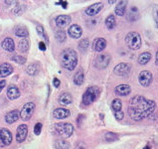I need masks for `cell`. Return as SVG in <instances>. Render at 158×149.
<instances>
[{"instance_id": "1", "label": "cell", "mask_w": 158, "mask_h": 149, "mask_svg": "<svg viewBox=\"0 0 158 149\" xmlns=\"http://www.w3.org/2000/svg\"><path fill=\"white\" fill-rule=\"evenodd\" d=\"M155 107L156 103L153 100H147L142 96H135L130 100L127 111L133 120L140 121L153 113Z\"/></svg>"}, {"instance_id": "2", "label": "cell", "mask_w": 158, "mask_h": 149, "mask_svg": "<svg viewBox=\"0 0 158 149\" xmlns=\"http://www.w3.org/2000/svg\"><path fill=\"white\" fill-rule=\"evenodd\" d=\"M61 63L66 70L73 71L78 65V54L73 49H66L62 52Z\"/></svg>"}, {"instance_id": "3", "label": "cell", "mask_w": 158, "mask_h": 149, "mask_svg": "<svg viewBox=\"0 0 158 149\" xmlns=\"http://www.w3.org/2000/svg\"><path fill=\"white\" fill-rule=\"evenodd\" d=\"M54 132L62 138H69L74 132V126L69 122L56 123L54 125Z\"/></svg>"}, {"instance_id": "4", "label": "cell", "mask_w": 158, "mask_h": 149, "mask_svg": "<svg viewBox=\"0 0 158 149\" xmlns=\"http://www.w3.org/2000/svg\"><path fill=\"white\" fill-rule=\"evenodd\" d=\"M99 96V89L98 87H88L85 93L83 96V103L85 106H90L95 103Z\"/></svg>"}, {"instance_id": "5", "label": "cell", "mask_w": 158, "mask_h": 149, "mask_svg": "<svg viewBox=\"0 0 158 149\" xmlns=\"http://www.w3.org/2000/svg\"><path fill=\"white\" fill-rule=\"evenodd\" d=\"M125 42L131 50H138L141 47V37L137 32H130L125 37Z\"/></svg>"}, {"instance_id": "6", "label": "cell", "mask_w": 158, "mask_h": 149, "mask_svg": "<svg viewBox=\"0 0 158 149\" xmlns=\"http://www.w3.org/2000/svg\"><path fill=\"white\" fill-rule=\"evenodd\" d=\"M35 104L33 103H27L23 106L21 111H20V118L24 121L29 120L32 117L34 111H35Z\"/></svg>"}, {"instance_id": "7", "label": "cell", "mask_w": 158, "mask_h": 149, "mask_svg": "<svg viewBox=\"0 0 158 149\" xmlns=\"http://www.w3.org/2000/svg\"><path fill=\"white\" fill-rule=\"evenodd\" d=\"M12 139V134L8 129H6V128L0 129V147L8 146V145L11 144Z\"/></svg>"}, {"instance_id": "8", "label": "cell", "mask_w": 158, "mask_h": 149, "mask_svg": "<svg viewBox=\"0 0 158 149\" xmlns=\"http://www.w3.org/2000/svg\"><path fill=\"white\" fill-rule=\"evenodd\" d=\"M130 71H131V66H130L129 64L121 63L115 66L114 70H113V73L118 77H125L130 73Z\"/></svg>"}, {"instance_id": "9", "label": "cell", "mask_w": 158, "mask_h": 149, "mask_svg": "<svg viewBox=\"0 0 158 149\" xmlns=\"http://www.w3.org/2000/svg\"><path fill=\"white\" fill-rule=\"evenodd\" d=\"M138 81H139V84H141L142 87H149L150 84H152V81H153L152 74H151L149 71H142V72H140L138 76Z\"/></svg>"}, {"instance_id": "10", "label": "cell", "mask_w": 158, "mask_h": 149, "mask_svg": "<svg viewBox=\"0 0 158 149\" xmlns=\"http://www.w3.org/2000/svg\"><path fill=\"white\" fill-rule=\"evenodd\" d=\"M109 62H111V56L108 54H101L95 59V66L98 69H105V68L108 66Z\"/></svg>"}, {"instance_id": "11", "label": "cell", "mask_w": 158, "mask_h": 149, "mask_svg": "<svg viewBox=\"0 0 158 149\" xmlns=\"http://www.w3.org/2000/svg\"><path fill=\"white\" fill-rule=\"evenodd\" d=\"M27 134H28V127L26 124H21L19 125L17 128V132H16V140L17 142H23L26 139Z\"/></svg>"}, {"instance_id": "12", "label": "cell", "mask_w": 158, "mask_h": 149, "mask_svg": "<svg viewBox=\"0 0 158 149\" xmlns=\"http://www.w3.org/2000/svg\"><path fill=\"white\" fill-rule=\"evenodd\" d=\"M102 8H104V4H102V2L95 3V4L89 6V7L85 9V14L89 16H95L98 14V13L102 11Z\"/></svg>"}, {"instance_id": "13", "label": "cell", "mask_w": 158, "mask_h": 149, "mask_svg": "<svg viewBox=\"0 0 158 149\" xmlns=\"http://www.w3.org/2000/svg\"><path fill=\"white\" fill-rule=\"evenodd\" d=\"M68 33L71 38L79 39L82 36V34H83V29H82V27L80 25L74 24V25L70 26V28L68 29Z\"/></svg>"}, {"instance_id": "14", "label": "cell", "mask_w": 158, "mask_h": 149, "mask_svg": "<svg viewBox=\"0 0 158 149\" xmlns=\"http://www.w3.org/2000/svg\"><path fill=\"white\" fill-rule=\"evenodd\" d=\"M72 21V18L69 15H60L56 18V25L59 28H65L70 25V23Z\"/></svg>"}, {"instance_id": "15", "label": "cell", "mask_w": 158, "mask_h": 149, "mask_svg": "<svg viewBox=\"0 0 158 149\" xmlns=\"http://www.w3.org/2000/svg\"><path fill=\"white\" fill-rule=\"evenodd\" d=\"M131 91V87L128 84H119L114 89L115 94H118V97H126L128 96Z\"/></svg>"}, {"instance_id": "16", "label": "cell", "mask_w": 158, "mask_h": 149, "mask_svg": "<svg viewBox=\"0 0 158 149\" xmlns=\"http://www.w3.org/2000/svg\"><path fill=\"white\" fill-rule=\"evenodd\" d=\"M13 73V67L8 63H3L0 65V78H6Z\"/></svg>"}, {"instance_id": "17", "label": "cell", "mask_w": 158, "mask_h": 149, "mask_svg": "<svg viewBox=\"0 0 158 149\" xmlns=\"http://www.w3.org/2000/svg\"><path fill=\"white\" fill-rule=\"evenodd\" d=\"M71 114L70 110L66 109V108H56L54 111H53V116L55 118L57 119H64V118H67Z\"/></svg>"}, {"instance_id": "18", "label": "cell", "mask_w": 158, "mask_h": 149, "mask_svg": "<svg viewBox=\"0 0 158 149\" xmlns=\"http://www.w3.org/2000/svg\"><path fill=\"white\" fill-rule=\"evenodd\" d=\"M7 97H8V99L11 100H14L16 99H18V97H20L19 89L16 86H14V84L9 86L8 89H7Z\"/></svg>"}, {"instance_id": "19", "label": "cell", "mask_w": 158, "mask_h": 149, "mask_svg": "<svg viewBox=\"0 0 158 149\" xmlns=\"http://www.w3.org/2000/svg\"><path fill=\"white\" fill-rule=\"evenodd\" d=\"M19 117H20V113L17 109H14V110H11V111H9V113H6L5 121L7 123L11 124V123L15 122V121L18 120Z\"/></svg>"}, {"instance_id": "20", "label": "cell", "mask_w": 158, "mask_h": 149, "mask_svg": "<svg viewBox=\"0 0 158 149\" xmlns=\"http://www.w3.org/2000/svg\"><path fill=\"white\" fill-rule=\"evenodd\" d=\"M106 47V41L104 38H98L94 41L92 44V49H94L95 52H102L104 51Z\"/></svg>"}, {"instance_id": "21", "label": "cell", "mask_w": 158, "mask_h": 149, "mask_svg": "<svg viewBox=\"0 0 158 149\" xmlns=\"http://www.w3.org/2000/svg\"><path fill=\"white\" fill-rule=\"evenodd\" d=\"M2 48L4 49L7 52H14L15 49V45H14V41L11 38H5L1 43Z\"/></svg>"}, {"instance_id": "22", "label": "cell", "mask_w": 158, "mask_h": 149, "mask_svg": "<svg viewBox=\"0 0 158 149\" xmlns=\"http://www.w3.org/2000/svg\"><path fill=\"white\" fill-rule=\"evenodd\" d=\"M126 6H127V1H119L115 7V15L123 16L126 12Z\"/></svg>"}, {"instance_id": "23", "label": "cell", "mask_w": 158, "mask_h": 149, "mask_svg": "<svg viewBox=\"0 0 158 149\" xmlns=\"http://www.w3.org/2000/svg\"><path fill=\"white\" fill-rule=\"evenodd\" d=\"M72 101H73V97H72V94L68 93L62 94L59 97V103L62 106H69V104L72 103Z\"/></svg>"}, {"instance_id": "24", "label": "cell", "mask_w": 158, "mask_h": 149, "mask_svg": "<svg viewBox=\"0 0 158 149\" xmlns=\"http://www.w3.org/2000/svg\"><path fill=\"white\" fill-rule=\"evenodd\" d=\"M84 81H85V74H84V71L83 69H79V71L76 73L75 77H74V83L78 86H81V84H84Z\"/></svg>"}, {"instance_id": "25", "label": "cell", "mask_w": 158, "mask_h": 149, "mask_svg": "<svg viewBox=\"0 0 158 149\" xmlns=\"http://www.w3.org/2000/svg\"><path fill=\"white\" fill-rule=\"evenodd\" d=\"M54 147L56 149H70L71 144L65 139H57L54 142Z\"/></svg>"}, {"instance_id": "26", "label": "cell", "mask_w": 158, "mask_h": 149, "mask_svg": "<svg viewBox=\"0 0 158 149\" xmlns=\"http://www.w3.org/2000/svg\"><path fill=\"white\" fill-rule=\"evenodd\" d=\"M139 18V13H138V9L136 7H131L129 10L128 14H127V20L129 21H136L137 19Z\"/></svg>"}, {"instance_id": "27", "label": "cell", "mask_w": 158, "mask_h": 149, "mask_svg": "<svg viewBox=\"0 0 158 149\" xmlns=\"http://www.w3.org/2000/svg\"><path fill=\"white\" fill-rule=\"evenodd\" d=\"M39 71H40L39 66L36 63L31 64V65H29L26 68V73L30 74V76H36V74H39Z\"/></svg>"}, {"instance_id": "28", "label": "cell", "mask_w": 158, "mask_h": 149, "mask_svg": "<svg viewBox=\"0 0 158 149\" xmlns=\"http://www.w3.org/2000/svg\"><path fill=\"white\" fill-rule=\"evenodd\" d=\"M15 35L17 37H20V38H26V37L29 35V32H28V30H27L26 27L18 26L15 30Z\"/></svg>"}, {"instance_id": "29", "label": "cell", "mask_w": 158, "mask_h": 149, "mask_svg": "<svg viewBox=\"0 0 158 149\" xmlns=\"http://www.w3.org/2000/svg\"><path fill=\"white\" fill-rule=\"evenodd\" d=\"M150 60H151V54L149 52H144L140 54L138 57V63L140 65H146Z\"/></svg>"}, {"instance_id": "30", "label": "cell", "mask_w": 158, "mask_h": 149, "mask_svg": "<svg viewBox=\"0 0 158 149\" xmlns=\"http://www.w3.org/2000/svg\"><path fill=\"white\" fill-rule=\"evenodd\" d=\"M116 25V20L114 15H109L106 17L105 19V26L108 27V29H113Z\"/></svg>"}, {"instance_id": "31", "label": "cell", "mask_w": 158, "mask_h": 149, "mask_svg": "<svg viewBox=\"0 0 158 149\" xmlns=\"http://www.w3.org/2000/svg\"><path fill=\"white\" fill-rule=\"evenodd\" d=\"M18 50L20 52L26 53L29 50V41L27 39H23L22 41H20L18 44Z\"/></svg>"}, {"instance_id": "32", "label": "cell", "mask_w": 158, "mask_h": 149, "mask_svg": "<svg viewBox=\"0 0 158 149\" xmlns=\"http://www.w3.org/2000/svg\"><path fill=\"white\" fill-rule=\"evenodd\" d=\"M122 107V103L119 99H115L113 100L111 103V109L113 110V113H116V111H121Z\"/></svg>"}, {"instance_id": "33", "label": "cell", "mask_w": 158, "mask_h": 149, "mask_svg": "<svg viewBox=\"0 0 158 149\" xmlns=\"http://www.w3.org/2000/svg\"><path fill=\"white\" fill-rule=\"evenodd\" d=\"M89 45H90L89 39H83L79 43V49H80L82 52H85V51H87V49L89 48Z\"/></svg>"}, {"instance_id": "34", "label": "cell", "mask_w": 158, "mask_h": 149, "mask_svg": "<svg viewBox=\"0 0 158 149\" xmlns=\"http://www.w3.org/2000/svg\"><path fill=\"white\" fill-rule=\"evenodd\" d=\"M36 30H37L38 35H40L41 37H42V38L45 39L46 41H47V43H48V41H49V39H48V36H47V34L45 33V30H44L43 26H42V25H37Z\"/></svg>"}, {"instance_id": "35", "label": "cell", "mask_w": 158, "mask_h": 149, "mask_svg": "<svg viewBox=\"0 0 158 149\" xmlns=\"http://www.w3.org/2000/svg\"><path fill=\"white\" fill-rule=\"evenodd\" d=\"M105 138L106 141L111 142V141L118 140V135L115 134V133H112V132H108V133H105Z\"/></svg>"}, {"instance_id": "36", "label": "cell", "mask_w": 158, "mask_h": 149, "mask_svg": "<svg viewBox=\"0 0 158 149\" xmlns=\"http://www.w3.org/2000/svg\"><path fill=\"white\" fill-rule=\"evenodd\" d=\"M56 39L59 42H65L66 41V33H65L63 30H59V31L56 32Z\"/></svg>"}, {"instance_id": "37", "label": "cell", "mask_w": 158, "mask_h": 149, "mask_svg": "<svg viewBox=\"0 0 158 149\" xmlns=\"http://www.w3.org/2000/svg\"><path fill=\"white\" fill-rule=\"evenodd\" d=\"M152 14H153L154 21H155V26H156V28L158 29V5H154L153 6Z\"/></svg>"}, {"instance_id": "38", "label": "cell", "mask_w": 158, "mask_h": 149, "mask_svg": "<svg viewBox=\"0 0 158 149\" xmlns=\"http://www.w3.org/2000/svg\"><path fill=\"white\" fill-rule=\"evenodd\" d=\"M12 60L14 61V62L20 64V65H23V64L26 63V58H24V57H21V56H18V55L13 56Z\"/></svg>"}, {"instance_id": "39", "label": "cell", "mask_w": 158, "mask_h": 149, "mask_svg": "<svg viewBox=\"0 0 158 149\" xmlns=\"http://www.w3.org/2000/svg\"><path fill=\"white\" fill-rule=\"evenodd\" d=\"M42 126H43V125H42V123H41V122L36 123L35 127H34V132H35L36 135H39L41 133V130H42Z\"/></svg>"}, {"instance_id": "40", "label": "cell", "mask_w": 158, "mask_h": 149, "mask_svg": "<svg viewBox=\"0 0 158 149\" xmlns=\"http://www.w3.org/2000/svg\"><path fill=\"white\" fill-rule=\"evenodd\" d=\"M114 116L118 120H121L123 117H124V113H122V110L121 111H116V113H114Z\"/></svg>"}, {"instance_id": "41", "label": "cell", "mask_w": 158, "mask_h": 149, "mask_svg": "<svg viewBox=\"0 0 158 149\" xmlns=\"http://www.w3.org/2000/svg\"><path fill=\"white\" fill-rule=\"evenodd\" d=\"M75 149H85V144L84 142H80L77 144V146L75 147Z\"/></svg>"}, {"instance_id": "42", "label": "cell", "mask_w": 158, "mask_h": 149, "mask_svg": "<svg viewBox=\"0 0 158 149\" xmlns=\"http://www.w3.org/2000/svg\"><path fill=\"white\" fill-rule=\"evenodd\" d=\"M39 49H40L41 51H46V49H47L46 44L43 43V42H40V43H39Z\"/></svg>"}, {"instance_id": "43", "label": "cell", "mask_w": 158, "mask_h": 149, "mask_svg": "<svg viewBox=\"0 0 158 149\" xmlns=\"http://www.w3.org/2000/svg\"><path fill=\"white\" fill-rule=\"evenodd\" d=\"M53 84H54V87H59V86H60V81L58 80L57 78H54V80H53Z\"/></svg>"}, {"instance_id": "44", "label": "cell", "mask_w": 158, "mask_h": 149, "mask_svg": "<svg viewBox=\"0 0 158 149\" xmlns=\"http://www.w3.org/2000/svg\"><path fill=\"white\" fill-rule=\"evenodd\" d=\"M5 84H6V81H1V82H0V93H1L2 91V90L4 89V87H5Z\"/></svg>"}, {"instance_id": "45", "label": "cell", "mask_w": 158, "mask_h": 149, "mask_svg": "<svg viewBox=\"0 0 158 149\" xmlns=\"http://www.w3.org/2000/svg\"><path fill=\"white\" fill-rule=\"evenodd\" d=\"M61 4H63V7H64V8L67 7V2H66V1H62Z\"/></svg>"}, {"instance_id": "46", "label": "cell", "mask_w": 158, "mask_h": 149, "mask_svg": "<svg viewBox=\"0 0 158 149\" xmlns=\"http://www.w3.org/2000/svg\"><path fill=\"white\" fill-rule=\"evenodd\" d=\"M155 64H156V66H158V52L156 53V60H155Z\"/></svg>"}, {"instance_id": "47", "label": "cell", "mask_w": 158, "mask_h": 149, "mask_svg": "<svg viewBox=\"0 0 158 149\" xmlns=\"http://www.w3.org/2000/svg\"><path fill=\"white\" fill-rule=\"evenodd\" d=\"M143 149H151V148H150V146H148V145H147V146H145Z\"/></svg>"}]
</instances>
